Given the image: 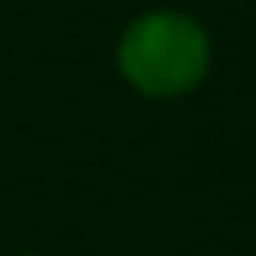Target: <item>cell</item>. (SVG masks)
<instances>
[{
  "label": "cell",
  "mask_w": 256,
  "mask_h": 256,
  "mask_svg": "<svg viewBox=\"0 0 256 256\" xmlns=\"http://www.w3.org/2000/svg\"><path fill=\"white\" fill-rule=\"evenodd\" d=\"M120 68L144 94H181L208 68V42L181 16H147L120 42Z\"/></svg>",
  "instance_id": "cell-1"
}]
</instances>
